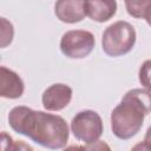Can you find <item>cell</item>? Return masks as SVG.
<instances>
[{"instance_id":"obj_14","label":"cell","mask_w":151,"mask_h":151,"mask_svg":"<svg viewBox=\"0 0 151 151\" xmlns=\"http://www.w3.org/2000/svg\"><path fill=\"white\" fill-rule=\"evenodd\" d=\"M144 19L146 20L147 25L151 27V5H150V6H149V8L146 9V12H145V15H144Z\"/></svg>"},{"instance_id":"obj_6","label":"cell","mask_w":151,"mask_h":151,"mask_svg":"<svg viewBox=\"0 0 151 151\" xmlns=\"http://www.w3.org/2000/svg\"><path fill=\"white\" fill-rule=\"evenodd\" d=\"M72 88L66 84H53L47 87L42 96V106L47 111H60L65 109L72 99Z\"/></svg>"},{"instance_id":"obj_9","label":"cell","mask_w":151,"mask_h":151,"mask_svg":"<svg viewBox=\"0 0 151 151\" xmlns=\"http://www.w3.org/2000/svg\"><path fill=\"white\" fill-rule=\"evenodd\" d=\"M86 15L97 22H105L110 20L117 12L116 0H86Z\"/></svg>"},{"instance_id":"obj_12","label":"cell","mask_w":151,"mask_h":151,"mask_svg":"<svg viewBox=\"0 0 151 151\" xmlns=\"http://www.w3.org/2000/svg\"><path fill=\"white\" fill-rule=\"evenodd\" d=\"M13 35H14L13 25L9 21H7L5 18H1V47L2 48L12 42Z\"/></svg>"},{"instance_id":"obj_1","label":"cell","mask_w":151,"mask_h":151,"mask_svg":"<svg viewBox=\"0 0 151 151\" xmlns=\"http://www.w3.org/2000/svg\"><path fill=\"white\" fill-rule=\"evenodd\" d=\"M8 124L17 133L28 137L42 147L64 149L68 142L67 123L58 114L15 106L8 113Z\"/></svg>"},{"instance_id":"obj_5","label":"cell","mask_w":151,"mask_h":151,"mask_svg":"<svg viewBox=\"0 0 151 151\" xmlns=\"http://www.w3.org/2000/svg\"><path fill=\"white\" fill-rule=\"evenodd\" d=\"M94 45V35L84 29L67 31L60 39L61 53L72 59H81L87 57L93 51Z\"/></svg>"},{"instance_id":"obj_4","label":"cell","mask_w":151,"mask_h":151,"mask_svg":"<svg viewBox=\"0 0 151 151\" xmlns=\"http://www.w3.org/2000/svg\"><path fill=\"white\" fill-rule=\"evenodd\" d=\"M71 131L78 140L88 145L94 144L103 134L101 117L92 110L80 111L72 118Z\"/></svg>"},{"instance_id":"obj_2","label":"cell","mask_w":151,"mask_h":151,"mask_svg":"<svg viewBox=\"0 0 151 151\" xmlns=\"http://www.w3.org/2000/svg\"><path fill=\"white\" fill-rule=\"evenodd\" d=\"M151 112V91L132 88L111 112V130L119 139H130L142 129L144 118Z\"/></svg>"},{"instance_id":"obj_11","label":"cell","mask_w":151,"mask_h":151,"mask_svg":"<svg viewBox=\"0 0 151 151\" xmlns=\"http://www.w3.org/2000/svg\"><path fill=\"white\" fill-rule=\"evenodd\" d=\"M139 83L144 88L151 91V59L145 60L139 68Z\"/></svg>"},{"instance_id":"obj_10","label":"cell","mask_w":151,"mask_h":151,"mask_svg":"<svg viewBox=\"0 0 151 151\" xmlns=\"http://www.w3.org/2000/svg\"><path fill=\"white\" fill-rule=\"evenodd\" d=\"M124 2L127 13L136 19L144 18L146 9L151 5V0H124Z\"/></svg>"},{"instance_id":"obj_7","label":"cell","mask_w":151,"mask_h":151,"mask_svg":"<svg viewBox=\"0 0 151 151\" xmlns=\"http://www.w3.org/2000/svg\"><path fill=\"white\" fill-rule=\"evenodd\" d=\"M54 14L63 22H79L86 17L85 0H57L54 5Z\"/></svg>"},{"instance_id":"obj_13","label":"cell","mask_w":151,"mask_h":151,"mask_svg":"<svg viewBox=\"0 0 151 151\" xmlns=\"http://www.w3.org/2000/svg\"><path fill=\"white\" fill-rule=\"evenodd\" d=\"M138 147L146 149V150H151V126L146 130V133H145V137H144V142H143V144H139V145L134 146V149H138Z\"/></svg>"},{"instance_id":"obj_3","label":"cell","mask_w":151,"mask_h":151,"mask_svg":"<svg viewBox=\"0 0 151 151\" xmlns=\"http://www.w3.org/2000/svg\"><path fill=\"white\" fill-rule=\"evenodd\" d=\"M137 34L134 27L127 21H116L103 33L101 47L110 57H120L129 53L136 44Z\"/></svg>"},{"instance_id":"obj_8","label":"cell","mask_w":151,"mask_h":151,"mask_svg":"<svg viewBox=\"0 0 151 151\" xmlns=\"http://www.w3.org/2000/svg\"><path fill=\"white\" fill-rule=\"evenodd\" d=\"M25 85L22 79L12 70L0 67V96L2 98L17 99L24 93Z\"/></svg>"}]
</instances>
